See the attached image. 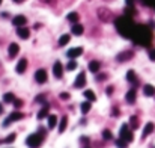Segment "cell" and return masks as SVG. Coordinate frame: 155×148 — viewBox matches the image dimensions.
<instances>
[{
    "label": "cell",
    "mask_w": 155,
    "mask_h": 148,
    "mask_svg": "<svg viewBox=\"0 0 155 148\" xmlns=\"http://www.w3.org/2000/svg\"><path fill=\"white\" fill-rule=\"evenodd\" d=\"M116 29L121 32V35H124L125 38H133V33H134V29L136 26L133 24L131 18L128 17H121L116 20Z\"/></svg>",
    "instance_id": "1"
},
{
    "label": "cell",
    "mask_w": 155,
    "mask_h": 148,
    "mask_svg": "<svg viewBox=\"0 0 155 148\" xmlns=\"http://www.w3.org/2000/svg\"><path fill=\"white\" fill-rule=\"evenodd\" d=\"M133 39L134 43L141 44V45H148L149 41L152 39V33L146 26H136L134 33H133Z\"/></svg>",
    "instance_id": "2"
},
{
    "label": "cell",
    "mask_w": 155,
    "mask_h": 148,
    "mask_svg": "<svg viewBox=\"0 0 155 148\" xmlns=\"http://www.w3.org/2000/svg\"><path fill=\"white\" fill-rule=\"evenodd\" d=\"M42 134L39 133H33V134H29L27 139H26V145L30 147V148H38V147H41L42 144Z\"/></svg>",
    "instance_id": "3"
},
{
    "label": "cell",
    "mask_w": 155,
    "mask_h": 148,
    "mask_svg": "<svg viewBox=\"0 0 155 148\" xmlns=\"http://www.w3.org/2000/svg\"><path fill=\"white\" fill-rule=\"evenodd\" d=\"M119 134H121V138L125 139L126 142H131V141L134 139V134H133V131L130 130L128 124H122V127H121V130H119Z\"/></svg>",
    "instance_id": "4"
},
{
    "label": "cell",
    "mask_w": 155,
    "mask_h": 148,
    "mask_svg": "<svg viewBox=\"0 0 155 148\" xmlns=\"http://www.w3.org/2000/svg\"><path fill=\"white\" fill-rule=\"evenodd\" d=\"M23 118H24V115H23L21 112H12V113L9 115V118L3 123V126H9L12 121H20V119H23Z\"/></svg>",
    "instance_id": "5"
},
{
    "label": "cell",
    "mask_w": 155,
    "mask_h": 148,
    "mask_svg": "<svg viewBox=\"0 0 155 148\" xmlns=\"http://www.w3.org/2000/svg\"><path fill=\"white\" fill-rule=\"evenodd\" d=\"M84 85H86V74H84V73H80L79 76H77L75 82H74V88L80 89V88H83Z\"/></svg>",
    "instance_id": "6"
},
{
    "label": "cell",
    "mask_w": 155,
    "mask_h": 148,
    "mask_svg": "<svg viewBox=\"0 0 155 148\" xmlns=\"http://www.w3.org/2000/svg\"><path fill=\"white\" fill-rule=\"evenodd\" d=\"M35 79H36V82L38 83H45L47 82V71L45 70H38L36 73H35Z\"/></svg>",
    "instance_id": "7"
},
{
    "label": "cell",
    "mask_w": 155,
    "mask_h": 148,
    "mask_svg": "<svg viewBox=\"0 0 155 148\" xmlns=\"http://www.w3.org/2000/svg\"><path fill=\"white\" fill-rule=\"evenodd\" d=\"M68 58L69 59H75V58H79V56H81L83 55V48L81 47H75V48H71V50H68Z\"/></svg>",
    "instance_id": "8"
},
{
    "label": "cell",
    "mask_w": 155,
    "mask_h": 148,
    "mask_svg": "<svg viewBox=\"0 0 155 148\" xmlns=\"http://www.w3.org/2000/svg\"><path fill=\"white\" fill-rule=\"evenodd\" d=\"M53 73H54V77H57V79H60V77H62V74H63V66H62V62H60V61L54 62Z\"/></svg>",
    "instance_id": "9"
},
{
    "label": "cell",
    "mask_w": 155,
    "mask_h": 148,
    "mask_svg": "<svg viewBox=\"0 0 155 148\" xmlns=\"http://www.w3.org/2000/svg\"><path fill=\"white\" fill-rule=\"evenodd\" d=\"M26 23H27V20H26L24 15H17L12 18V24L17 26V27H21V26H26Z\"/></svg>",
    "instance_id": "10"
},
{
    "label": "cell",
    "mask_w": 155,
    "mask_h": 148,
    "mask_svg": "<svg viewBox=\"0 0 155 148\" xmlns=\"http://www.w3.org/2000/svg\"><path fill=\"white\" fill-rule=\"evenodd\" d=\"M26 68H27V61H26V58H23V59L18 61V64H17V66H15V70H17L18 74H23V73L26 71Z\"/></svg>",
    "instance_id": "11"
},
{
    "label": "cell",
    "mask_w": 155,
    "mask_h": 148,
    "mask_svg": "<svg viewBox=\"0 0 155 148\" xmlns=\"http://www.w3.org/2000/svg\"><path fill=\"white\" fill-rule=\"evenodd\" d=\"M17 33H18V36H20L21 39H27V38L30 36V30H29L27 27H24V26H21V27H18Z\"/></svg>",
    "instance_id": "12"
},
{
    "label": "cell",
    "mask_w": 155,
    "mask_h": 148,
    "mask_svg": "<svg viewBox=\"0 0 155 148\" xmlns=\"http://www.w3.org/2000/svg\"><path fill=\"white\" fill-rule=\"evenodd\" d=\"M83 26L81 24H79V23H74L72 24V27H71V32L74 33V35H77V36H80L81 33H83Z\"/></svg>",
    "instance_id": "13"
},
{
    "label": "cell",
    "mask_w": 155,
    "mask_h": 148,
    "mask_svg": "<svg viewBox=\"0 0 155 148\" xmlns=\"http://www.w3.org/2000/svg\"><path fill=\"white\" fill-rule=\"evenodd\" d=\"M18 51H20V45H18L17 43H12V44L9 45V56H11V58L17 56Z\"/></svg>",
    "instance_id": "14"
},
{
    "label": "cell",
    "mask_w": 155,
    "mask_h": 148,
    "mask_svg": "<svg viewBox=\"0 0 155 148\" xmlns=\"http://www.w3.org/2000/svg\"><path fill=\"white\" fill-rule=\"evenodd\" d=\"M136 98H137V94H136V89H131V91H128L126 92V95H125V100L128 101V103H134L136 101Z\"/></svg>",
    "instance_id": "15"
},
{
    "label": "cell",
    "mask_w": 155,
    "mask_h": 148,
    "mask_svg": "<svg viewBox=\"0 0 155 148\" xmlns=\"http://www.w3.org/2000/svg\"><path fill=\"white\" fill-rule=\"evenodd\" d=\"M48 109H50V106H48V104L45 103V104L42 106V109H41L39 112H38L36 118H38V119H44V118H45V116L48 115Z\"/></svg>",
    "instance_id": "16"
},
{
    "label": "cell",
    "mask_w": 155,
    "mask_h": 148,
    "mask_svg": "<svg viewBox=\"0 0 155 148\" xmlns=\"http://www.w3.org/2000/svg\"><path fill=\"white\" fill-rule=\"evenodd\" d=\"M99 68H101V64L98 61H90L89 62V70L92 71V73H98Z\"/></svg>",
    "instance_id": "17"
},
{
    "label": "cell",
    "mask_w": 155,
    "mask_h": 148,
    "mask_svg": "<svg viewBox=\"0 0 155 148\" xmlns=\"http://www.w3.org/2000/svg\"><path fill=\"white\" fill-rule=\"evenodd\" d=\"M143 92H145L146 97H152L154 94H155V88H154L152 85H145V86H143Z\"/></svg>",
    "instance_id": "18"
},
{
    "label": "cell",
    "mask_w": 155,
    "mask_h": 148,
    "mask_svg": "<svg viewBox=\"0 0 155 148\" xmlns=\"http://www.w3.org/2000/svg\"><path fill=\"white\" fill-rule=\"evenodd\" d=\"M83 95H84V98H86V100H89V101H95V100H96L95 92H94V91H90V89H86Z\"/></svg>",
    "instance_id": "19"
},
{
    "label": "cell",
    "mask_w": 155,
    "mask_h": 148,
    "mask_svg": "<svg viewBox=\"0 0 155 148\" xmlns=\"http://www.w3.org/2000/svg\"><path fill=\"white\" fill-rule=\"evenodd\" d=\"M66 126H68V116H62L60 124H59V131H60V133H63V131L66 130Z\"/></svg>",
    "instance_id": "20"
},
{
    "label": "cell",
    "mask_w": 155,
    "mask_h": 148,
    "mask_svg": "<svg viewBox=\"0 0 155 148\" xmlns=\"http://www.w3.org/2000/svg\"><path fill=\"white\" fill-rule=\"evenodd\" d=\"M131 56H133L131 51H124V53H121V55L118 56V61H119V62H125V61L130 59Z\"/></svg>",
    "instance_id": "21"
},
{
    "label": "cell",
    "mask_w": 155,
    "mask_h": 148,
    "mask_svg": "<svg viewBox=\"0 0 155 148\" xmlns=\"http://www.w3.org/2000/svg\"><path fill=\"white\" fill-rule=\"evenodd\" d=\"M154 123H148L146 126H145V130H143V138H146L148 134H151L152 131H154Z\"/></svg>",
    "instance_id": "22"
},
{
    "label": "cell",
    "mask_w": 155,
    "mask_h": 148,
    "mask_svg": "<svg viewBox=\"0 0 155 148\" xmlns=\"http://www.w3.org/2000/svg\"><path fill=\"white\" fill-rule=\"evenodd\" d=\"M126 80H128L130 83H136L137 77H136V74H134V71H133V70H130V71L126 73Z\"/></svg>",
    "instance_id": "23"
},
{
    "label": "cell",
    "mask_w": 155,
    "mask_h": 148,
    "mask_svg": "<svg viewBox=\"0 0 155 148\" xmlns=\"http://www.w3.org/2000/svg\"><path fill=\"white\" fill-rule=\"evenodd\" d=\"M57 123V116L56 115H50L48 116V129H53Z\"/></svg>",
    "instance_id": "24"
},
{
    "label": "cell",
    "mask_w": 155,
    "mask_h": 148,
    "mask_svg": "<svg viewBox=\"0 0 155 148\" xmlns=\"http://www.w3.org/2000/svg\"><path fill=\"white\" fill-rule=\"evenodd\" d=\"M14 100H15V97H14V94H12V92H6L3 95V101L5 103H12Z\"/></svg>",
    "instance_id": "25"
},
{
    "label": "cell",
    "mask_w": 155,
    "mask_h": 148,
    "mask_svg": "<svg viewBox=\"0 0 155 148\" xmlns=\"http://www.w3.org/2000/svg\"><path fill=\"white\" fill-rule=\"evenodd\" d=\"M69 39H71L69 35H62L60 39H59V44H60V45H66V44L69 43Z\"/></svg>",
    "instance_id": "26"
},
{
    "label": "cell",
    "mask_w": 155,
    "mask_h": 148,
    "mask_svg": "<svg viewBox=\"0 0 155 148\" xmlns=\"http://www.w3.org/2000/svg\"><path fill=\"white\" fill-rule=\"evenodd\" d=\"M102 138H104L106 141H111L113 139V133L110 130H102Z\"/></svg>",
    "instance_id": "27"
},
{
    "label": "cell",
    "mask_w": 155,
    "mask_h": 148,
    "mask_svg": "<svg viewBox=\"0 0 155 148\" xmlns=\"http://www.w3.org/2000/svg\"><path fill=\"white\" fill-rule=\"evenodd\" d=\"M90 103H92V101L87 100V101H84V103L81 104V112H83V113H87V112L90 110Z\"/></svg>",
    "instance_id": "28"
},
{
    "label": "cell",
    "mask_w": 155,
    "mask_h": 148,
    "mask_svg": "<svg viewBox=\"0 0 155 148\" xmlns=\"http://www.w3.org/2000/svg\"><path fill=\"white\" fill-rule=\"evenodd\" d=\"M68 20L75 23V21H79V14L77 12H71V14H68Z\"/></svg>",
    "instance_id": "29"
},
{
    "label": "cell",
    "mask_w": 155,
    "mask_h": 148,
    "mask_svg": "<svg viewBox=\"0 0 155 148\" xmlns=\"http://www.w3.org/2000/svg\"><path fill=\"white\" fill-rule=\"evenodd\" d=\"M66 68H68L69 71H74V70L77 68V62H75L74 59H71V61H69V64L66 65Z\"/></svg>",
    "instance_id": "30"
},
{
    "label": "cell",
    "mask_w": 155,
    "mask_h": 148,
    "mask_svg": "<svg viewBox=\"0 0 155 148\" xmlns=\"http://www.w3.org/2000/svg\"><path fill=\"white\" fill-rule=\"evenodd\" d=\"M130 124H131V127H133V129H137V127H139L137 116H131V118H130Z\"/></svg>",
    "instance_id": "31"
},
{
    "label": "cell",
    "mask_w": 155,
    "mask_h": 148,
    "mask_svg": "<svg viewBox=\"0 0 155 148\" xmlns=\"http://www.w3.org/2000/svg\"><path fill=\"white\" fill-rule=\"evenodd\" d=\"M116 145H118V148H126V141L121 138V139L116 141Z\"/></svg>",
    "instance_id": "32"
},
{
    "label": "cell",
    "mask_w": 155,
    "mask_h": 148,
    "mask_svg": "<svg viewBox=\"0 0 155 148\" xmlns=\"http://www.w3.org/2000/svg\"><path fill=\"white\" fill-rule=\"evenodd\" d=\"M15 138H17V136H15V133H12V134H9V136L5 139V142H6V144H11V142H14V141H15Z\"/></svg>",
    "instance_id": "33"
},
{
    "label": "cell",
    "mask_w": 155,
    "mask_h": 148,
    "mask_svg": "<svg viewBox=\"0 0 155 148\" xmlns=\"http://www.w3.org/2000/svg\"><path fill=\"white\" fill-rule=\"evenodd\" d=\"M35 101H36V103H42V104H45V95H38V97L35 98Z\"/></svg>",
    "instance_id": "34"
},
{
    "label": "cell",
    "mask_w": 155,
    "mask_h": 148,
    "mask_svg": "<svg viewBox=\"0 0 155 148\" xmlns=\"http://www.w3.org/2000/svg\"><path fill=\"white\" fill-rule=\"evenodd\" d=\"M149 58H151V61H155V48L149 50Z\"/></svg>",
    "instance_id": "35"
},
{
    "label": "cell",
    "mask_w": 155,
    "mask_h": 148,
    "mask_svg": "<svg viewBox=\"0 0 155 148\" xmlns=\"http://www.w3.org/2000/svg\"><path fill=\"white\" fill-rule=\"evenodd\" d=\"M59 97H60L62 100H68V98H69V94H68V92H62Z\"/></svg>",
    "instance_id": "36"
},
{
    "label": "cell",
    "mask_w": 155,
    "mask_h": 148,
    "mask_svg": "<svg viewBox=\"0 0 155 148\" xmlns=\"http://www.w3.org/2000/svg\"><path fill=\"white\" fill-rule=\"evenodd\" d=\"M12 103H14V106H15V107H21V106H23V101H21V100H17V98H15L14 101H12Z\"/></svg>",
    "instance_id": "37"
},
{
    "label": "cell",
    "mask_w": 155,
    "mask_h": 148,
    "mask_svg": "<svg viewBox=\"0 0 155 148\" xmlns=\"http://www.w3.org/2000/svg\"><path fill=\"white\" fill-rule=\"evenodd\" d=\"M39 134H42V136H45V129H39Z\"/></svg>",
    "instance_id": "38"
},
{
    "label": "cell",
    "mask_w": 155,
    "mask_h": 148,
    "mask_svg": "<svg viewBox=\"0 0 155 148\" xmlns=\"http://www.w3.org/2000/svg\"><path fill=\"white\" fill-rule=\"evenodd\" d=\"M107 92H109V94H110V92H113V88H111V86H109V88H107Z\"/></svg>",
    "instance_id": "39"
},
{
    "label": "cell",
    "mask_w": 155,
    "mask_h": 148,
    "mask_svg": "<svg viewBox=\"0 0 155 148\" xmlns=\"http://www.w3.org/2000/svg\"><path fill=\"white\" fill-rule=\"evenodd\" d=\"M3 110H5V109H3V106L0 104V113H3Z\"/></svg>",
    "instance_id": "40"
},
{
    "label": "cell",
    "mask_w": 155,
    "mask_h": 148,
    "mask_svg": "<svg viewBox=\"0 0 155 148\" xmlns=\"http://www.w3.org/2000/svg\"><path fill=\"white\" fill-rule=\"evenodd\" d=\"M14 2H15V3H21V2H23V0H14Z\"/></svg>",
    "instance_id": "41"
},
{
    "label": "cell",
    "mask_w": 155,
    "mask_h": 148,
    "mask_svg": "<svg viewBox=\"0 0 155 148\" xmlns=\"http://www.w3.org/2000/svg\"><path fill=\"white\" fill-rule=\"evenodd\" d=\"M2 2H3V0H0V5H2Z\"/></svg>",
    "instance_id": "42"
}]
</instances>
